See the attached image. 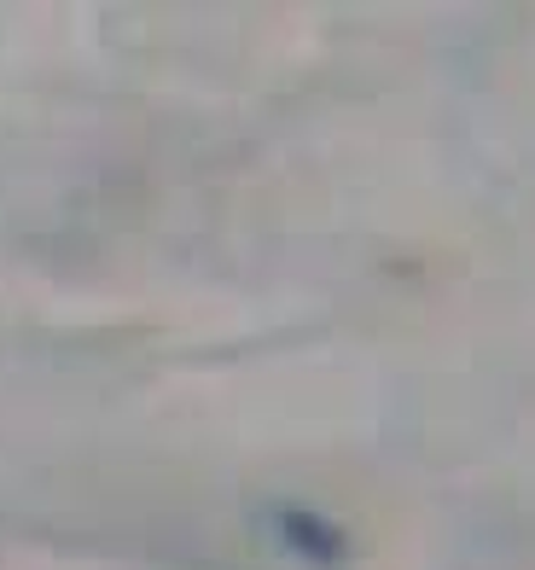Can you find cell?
<instances>
[{
	"label": "cell",
	"instance_id": "1",
	"mask_svg": "<svg viewBox=\"0 0 535 570\" xmlns=\"http://www.w3.org/2000/svg\"><path fill=\"white\" fill-rule=\"evenodd\" d=\"M274 530H279V541H286L291 553H303L309 564H338V559H344V535H338V524H326V518L303 512V507H286V512L274 518Z\"/></svg>",
	"mask_w": 535,
	"mask_h": 570
}]
</instances>
